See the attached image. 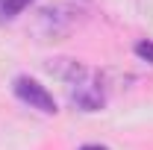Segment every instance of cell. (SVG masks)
I'll return each instance as SVG.
<instances>
[{"instance_id": "obj_1", "label": "cell", "mask_w": 153, "mask_h": 150, "mask_svg": "<svg viewBox=\"0 0 153 150\" xmlns=\"http://www.w3.org/2000/svg\"><path fill=\"white\" fill-rule=\"evenodd\" d=\"M47 71L59 76L68 88V97L76 109L82 112H97L106 103V74H100L94 68H85L76 59H50Z\"/></svg>"}, {"instance_id": "obj_5", "label": "cell", "mask_w": 153, "mask_h": 150, "mask_svg": "<svg viewBox=\"0 0 153 150\" xmlns=\"http://www.w3.org/2000/svg\"><path fill=\"white\" fill-rule=\"evenodd\" d=\"M135 56L147 59V62L153 65V41H138V44H135Z\"/></svg>"}, {"instance_id": "obj_4", "label": "cell", "mask_w": 153, "mask_h": 150, "mask_svg": "<svg viewBox=\"0 0 153 150\" xmlns=\"http://www.w3.org/2000/svg\"><path fill=\"white\" fill-rule=\"evenodd\" d=\"M30 3H36V0H0V12L6 18H15L24 9H30Z\"/></svg>"}, {"instance_id": "obj_2", "label": "cell", "mask_w": 153, "mask_h": 150, "mask_svg": "<svg viewBox=\"0 0 153 150\" xmlns=\"http://www.w3.org/2000/svg\"><path fill=\"white\" fill-rule=\"evenodd\" d=\"M82 24H85V12L79 6L53 3V6H44V9H38L36 15H33L30 33L38 41H62V38L74 36Z\"/></svg>"}, {"instance_id": "obj_6", "label": "cell", "mask_w": 153, "mask_h": 150, "mask_svg": "<svg viewBox=\"0 0 153 150\" xmlns=\"http://www.w3.org/2000/svg\"><path fill=\"white\" fill-rule=\"evenodd\" d=\"M141 9H144V12H150V15H153V0H141Z\"/></svg>"}, {"instance_id": "obj_7", "label": "cell", "mask_w": 153, "mask_h": 150, "mask_svg": "<svg viewBox=\"0 0 153 150\" xmlns=\"http://www.w3.org/2000/svg\"><path fill=\"white\" fill-rule=\"evenodd\" d=\"M79 150H109V147H100V144H82Z\"/></svg>"}, {"instance_id": "obj_3", "label": "cell", "mask_w": 153, "mask_h": 150, "mask_svg": "<svg viewBox=\"0 0 153 150\" xmlns=\"http://www.w3.org/2000/svg\"><path fill=\"white\" fill-rule=\"evenodd\" d=\"M15 94H18V100H24L30 109H38V112H44V115H53V112H56V100H53V94L47 91L38 79L18 76V79H15Z\"/></svg>"}]
</instances>
